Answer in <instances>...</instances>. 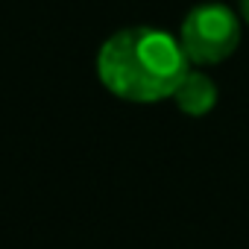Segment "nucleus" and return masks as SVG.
<instances>
[{
	"label": "nucleus",
	"instance_id": "1",
	"mask_svg": "<svg viewBox=\"0 0 249 249\" xmlns=\"http://www.w3.org/2000/svg\"><path fill=\"white\" fill-rule=\"evenodd\" d=\"M188 65L179 38L170 33L156 27H126L100 47L97 76L120 100L159 103L173 97L191 71Z\"/></svg>",
	"mask_w": 249,
	"mask_h": 249
},
{
	"label": "nucleus",
	"instance_id": "2",
	"mask_svg": "<svg viewBox=\"0 0 249 249\" xmlns=\"http://www.w3.org/2000/svg\"><path fill=\"white\" fill-rule=\"evenodd\" d=\"M240 21L226 3H202L182 21L179 44L194 65H217L229 59L240 44Z\"/></svg>",
	"mask_w": 249,
	"mask_h": 249
},
{
	"label": "nucleus",
	"instance_id": "3",
	"mask_svg": "<svg viewBox=\"0 0 249 249\" xmlns=\"http://www.w3.org/2000/svg\"><path fill=\"white\" fill-rule=\"evenodd\" d=\"M173 100H176L179 111H185L188 117H202L217 106V85L208 73L188 71L185 79L179 82V88L173 91Z\"/></svg>",
	"mask_w": 249,
	"mask_h": 249
},
{
	"label": "nucleus",
	"instance_id": "4",
	"mask_svg": "<svg viewBox=\"0 0 249 249\" xmlns=\"http://www.w3.org/2000/svg\"><path fill=\"white\" fill-rule=\"evenodd\" d=\"M237 9H240V18L249 24V0H237Z\"/></svg>",
	"mask_w": 249,
	"mask_h": 249
}]
</instances>
